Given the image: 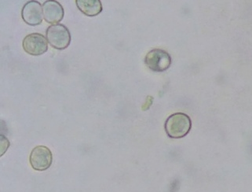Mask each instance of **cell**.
Instances as JSON below:
<instances>
[{
    "label": "cell",
    "instance_id": "cell-1",
    "mask_svg": "<svg viewBox=\"0 0 252 192\" xmlns=\"http://www.w3.org/2000/svg\"><path fill=\"white\" fill-rule=\"evenodd\" d=\"M165 131L172 139H181L189 134L192 128V120L184 113H175L165 121Z\"/></svg>",
    "mask_w": 252,
    "mask_h": 192
},
{
    "label": "cell",
    "instance_id": "cell-2",
    "mask_svg": "<svg viewBox=\"0 0 252 192\" xmlns=\"http://www.w3.org/2000/svg\"><path fill=\"white\" fill-rule=\"evenodd\" d=\"M46 37L51 47L57 50H64L71 43V33L68 28L62 24L52 25L47 28Z\"/></svg>",
    "mask_w": 252,
    "mask_h": 192
},
{
    "label": "cell",
    "instance_id": "cell-3",
    "mask_svg": "<svg viewBox=\"0 0 252 192\" xmlns=\"http://www.w3.org/2000/svg\"><path fill=\"white\" fill-rule=\"evenodd\" d=\"M145 63L148 68L154 72H163L171 66V58L167 51L154 49L148 52L145 58Z\"/></svg>",
    "mask_w": 252,
    "mask_h": 192
},
{
    "label": "cell",
    "instance_id": "cell-4",
    "mask_svg": "<svg viewBox=\"0 0 252 192\" xmlns=\"http://www.w3.org/2000/svg\"><path fill=\"white\" fill-rule=\"evenodd\" d=\"M47 37L40 33H31L24 38L22 47L24 51L33 56L43 55L48 50Z\"/></svg>",
    "mask_w": 252,
    "mask_h": 192
},
{
    "label": "cell",
    "instance_id": "cell-5",
    "mask_svg": "<svg viewBox=\"0 0 252 192\" xmlns=\"http://www.w3.org/2000/svg\"><path fill=\"white\" fill-rule=\"evenodd\" d=\"M30 161L35 170H47L52 164V152L47 147L37 146L30 154Z\"/></svg>",
    "mask_w": 252,
    "mask_h": 192
},
{
    "label": "cell",
    "instance_id": "cell-6",
    "mask_svg": "<svg viewBox=\"0 0 252 192\" xmlns=\"http://www.w3.org/2000/svg\"><path fill=\"white\" fill-rule=\"evenodd\" d=\"M43 6L38 1H30L24 5L22 17L24 22L31 26H39L43 22Z\"/></svg>",
    "mask_w": 252,
    "mask_h": 192
},
{
    "label": "cell",
    "instance_id": "cell-7",
    "mask_svg": "<svg viewBox=\"0 0 252 192\" xmlns=\"http://www.w3.org/2000/svg\"><path fill=\"white\" fill-rule=\"evenodd\" d=\"M43 18L49 24H58L64 18L63 5L57 1L48 0L43 3Z\"/></svg>",
    "mask_w": 252,
    "mask_h": 192
},
{
    "label": "cell",
    "instance_id": "cell-8",
    "mask_svg": "<svg viewBox=\"0 0 252 192\" xmlns=\"http://www.w3.org/2000/svg\"><path fill=\"white\" fill-rule=\"evenodd\" d=\"M76 6L83 14L95 17L102 11V4L99 0H76Z\"/></svg>",
    "mask_w": 252,
    "mask_h": 192
}]
</instances>
